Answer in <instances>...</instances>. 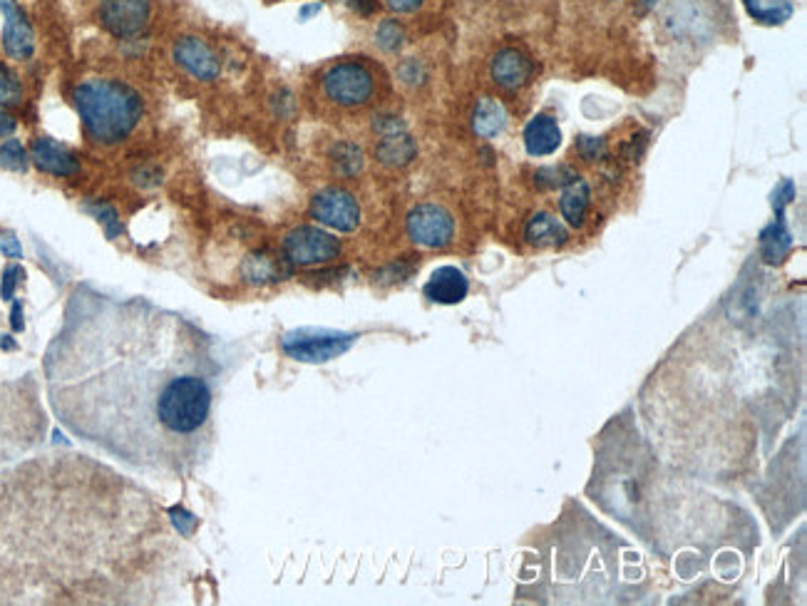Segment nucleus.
<instances>
[{
  "mask_svg": "<svg viewBox=\"0 0 807 606\" xmlns=\"http://www.w3.org/2000/svg\"><path fill=\"white\" fill-rule=\"evenodd\" d=\"M45 371L65 428L125 465L187 475L207 453L219 366L187 318L145 301H75Z\"/></svg>",
  "mask_w": 807,
  "mask_h": 606,
  "instance_id": "1",
  "label": "nucleus"
},
{
  "mask_svg": "<svg viewBox=\"0 0 807 606\" xmlns=\"http://www.w3.org/2000/svg\"><path fill=\"white\" fill-rule=\"evenodd\" d=\"M73 100L85 135L100 147L122 145L145 115V102L135 87L112 77H92L80 82Z\"/></svg>",
  "mask_w": 807,
  "mask_h": 606,
  "instance_id": "2",
  "label": "nucleus"
},
{
  "mask_svg": "<svg viewBox=\"0 0 807 606\" xmlns=\"http://www.w3.org/2000/svg\"><path fill=\"white\" fill-rule=\"evenodd\" d=\"M356 341L358 333L328 331V328H296L281 338V348L294 361L328 363L351 351Z\"/></svg>",
  "mask_w": 807,
  "mask_h": 606,
  "instance_id": "3",
  "label": "nucleus"
},
{
  "mask_svg": "<svg viewBox=\"0 0 807 606\" xmlns=\"http://www.w3.org/2000/svg\"><path fill=\"white\" fill-rule=\"evenodd\" d=\"M321 90L333 105L363 107L368 105L375 92V77L368 65L358 60H343L331 65L321 77Z\"/></svg>",
  "mask_w": 807,
  "mask_h": 606,
  "instance_id": "4",
  "label": "nucleus"
},
{
  "mask_svg": "<svg viewBox=\"0 0 807 606\" xmlns=\"http://www.w3.org/2000/svg\"><path fill=\"white\" fill-rule=\"evenodd\" d=\"M284 259L294 266L331 264L341 256V241L321 227H296L284 236Z\"/></svg>",
  "mask_w": 807,
  "mask_h": 606,
  "instance_id": "5",
  "label": "nucleus"
},
{
  "mask_svg": "<svg viewBox=\"0 0 807 606\" xmlns=\"http://www.w3.org/2000/svg\"><path fill=\"white\" fill-rule=\"evenodd\" d=\"M311 217L321 227L351 234L361 224V204L351 192L341 187H328L313 194L311 199Z\"/></svg>",
  "mask_w": 807,
  "mask_h": 606,
  "instance_id": "6",
  "label": "nucleus"
},
{
  "mask_svg": "<svg viewBox=\"0 0 807 606\" xmlns=\"http://www.w3.org/2000/svg\"><path fill=\"white\" fill-rule=\"evenodd\" d=\"M405 229H408L413 244L423 246V249H442L455 236V219L440 204H418L415 209H410Z\"/></svg>",
  "mask_w": 807,
  "mask_h": 606,
  "instance_id": "7",
  "label": "nucleus"
},
{
  "mask_svg": "<svg viewBox=\"0 0 807 606\" xmlns=\"http://www.w3.org/2000/svg\"><path fill=\"white\" fill-rule=\"evenodd\" d=\"M97 18L115 38H137L152 20V0H100Z\"/></svg>",
  "mask_w": 807,
  "mask_h": 606,
  "instance_id": "8",
  "label": "nucleus"
},
{
  "mask_svg": "<svg viewBox=\"0 0 807 606\" xmlns=\"http://www.w3.org/2000/svg\"><path fill=\"white\" fill-rule=\"evenodd\" d=\"M174 63L199 82L217 80L221 73V60L207 40L197 35H182L172 48Z\"/></svg>",
  "mask_w": 807,
  "mask_h": 606,
  "instance_id": "9",
  "label": "nucleus"
},
{
  "mask_svg": "<svg viewBox=\"0 0 807 606\" xmlns=\"http://www.w3.org/2000/svg\"><path fill=\"white\" fill-rule=\"evenodd\" d=\"M0 10H3V48L5 55L13 60H28L35 50V33L33 25L28 23L23 10L18 8L15 0H0Z\"/></svg>",
  "mask_w": 807,
  "mask_h": 606,
  "instance_id": "10",
  "label": "nucleus"
},
{
  "mask_svg": "<svg viewBox=\"0 0 807 606\" xmlns=\"http://www.w3.org/2000/svg\"><path fill=\"white\" fill-rule=\"evenodd\" d=\"M30 159H33V164L40 172L53 174V177H75L80 172V162H77L75 154L60 142L50 140V137H38L33 142Z\"/></svg>",
  "mask_w": 807,
  "mask_h": 606,
  "instance_id": "11",
  "label": "nucleus"
},
{
  "mask_svg": "<svg viewBox=\"0 0 807 606\" xmlns=\"http://www.w3.org/2000/svg\"><path fill=\"white\" fill-rule=\"evenodd\" d=\"M467 291H470L467 276L455 266H440L430 274L428 284H425V296L433 303H440V306L462 303L467 299Z\"/></svg>",
  "mask_w": 807,
  "mask_h": 606,
  "instance_id": "12",
  "label": "nucleus"
},
{
  "mask_svg": "<svg viewBox=\"0 0 807 606\" xmlns=\"http://www.w3.org/2000/svg\"><path fill=\"white\" fill-rule=\"evenodd\" d=\"M532 77V63L517 48H505L492 60V80L505 90H519Z\"/></svg>",
  "mask_w": 807,
  "mask_h": 606,
  "instance_id": "13",
  "label": "nucleus"
},
{
  "mask_svg": "<svg viewBox=\"0 0 807 606\" xmlns=\"http://www.w3.org/2000/svg\"><path fill=\"white\" fill-rule=\"evenodd\" d=\"M524 147L532 157H549L562 147V130L552 115H534L524 127Z\"/></svg>",
  "mask_w": 807,
  "mask_h": 606,
  "instance_id": "14",
  "label": "nucleus"
},
{
  "mask_svg": "<svg viewBox=\"0 0 807 606\" xmlns=\"http://www.w3.org/2000/svg\"><path fill=\"white\" fill-rule=\"evenodd\" d=\"M524 239H527L532 246H537V249H559V246L567 244L569 231L549 212H537L527 222Z\"/></svg>",
  "mask_w": 807,
  "mask_h": 606,
  "instance_id": "15",
  "label": "nucleus"
},
{
  "mask_svg": "<svg viewBox=\"0 0 807 606\" xmlns=\"http://www.w3.org/2000/svg\"><path fill=\"white\" fill-rule=\"evenodd\" d=\"M591 207V189L587 184V179H582L577 174L574 179H569L562 187V199H559V212L567 219L569 227H582L584 219H587Z\"/></svg>",
  "mask_w": 807,
  "mask_h": 606,
  "instance_id": "16",
  "label": "nucleus"
},
{
  "mask_svg": "<svg viewBox=\"0 0 807 606\" xmlns=\"http://www.w3.org/2000/svg\"><path fill=\"white\" fill-rule=\"evenodd\" d=\"M415 152H418V147H415L413 137L405 130L388 132V135L380 137L378 147H375V157L385 167H405V164L413 162Z\"/></svg>",
  "mask_w": 807,
  "mask_h": 606,
  "instance_id": "17",
  "label": "nucleus"
},
{
  "mask_svg": "<svg viewBox=\"0 0 807 606\" xmlns=\"http://www.w3.org/2000/svg\"><path fill=\"white\" fill-rule=\"evenodd\" d=\"M790 251H793V234L780 217L760 234V256L765 259V264H783Z\"/></svg>",
  "mask_w": 807,
  "mask_h": 606,
  "instance_id": "18",
  "label": "nucleus"
},
{
  "mask_svg": "<svg viewBox=\"0 0 807 606\" xmlns=\"http://www.w3.org/2000/svg\"><path fill=\"white\" fill-rule=\"evenodd\" d=\"M472 127H475L477 135L485 137V140L502 135L507 127L505 105L492 100V97H482L475 107V115H472Z\"/></svg>",
  "mask_w": 807,
  "mask_h": 606,
  "instance_id": "19",
  "label": "nucleus"
},
{
  "mask_svg": "<svg viewBox=\"0 0 807 606\" xmlns=\"http://www.w3.org/2000/svg\"><path fill=\"white\" fill-rule=\"evenodd\" d=\"M244 276L254 284H269V281H279L284 276V269H281V261L274 254L256 251L244 261Z\"/></svg>",
  "mask_w": 807,
  "mask_h": 606,
  "instance_id": "20",
  "label": "nucleus"
},
{
  "mask_svg": "<svg viewBox=\"0 0 807 606\" xmlns=\"http://www.w3.org/2000/svg\"><path fill=\"white\" fill-rule=\"evenodd\" d=\"M745 8H748V13L755 20H760L765 25H780L793 15V5L788 0H778V3L770 5H763L760 0H745Z\"/></svg>",
  "mask_w": 807,
  "mask_h": 606,
  "instance_id": "21",
  "label": "nucleus"
},
{
  "mask_svg": "<svg viewBox=\"0 0 807 606\" xmlns=\"http://www.w3.org/2000/svg\"><path fill=\"white\" fill-rule=\"evenodd\" d=\"M331 157H333V164H336L338 172L346 174V177H353V174L361 172L363 152H361V147H356L353 142H341V145L333 147Z\"/></svg>",
  "mask_w": 807,
  "mask_h": 606,
  "instance_id": "22",
  "label": "nucleus"
},
{
  "mask_svg": "<svg viewBox=\"0 0 807 606\" xmlns=\"http://www.w3.org/2000/svg\"><path fill=\"white\" fill-rule=\"evenodd\" d=\"M30 164L28 152H25L23 142L20 140H5L0 145V167L8 172H25Z\"/></svg>",
  "mask_w": 807,
  "mask_h": 606,
  "instance_id": "23",
  "label": "nucleus"
},
{
  "mask_svg": "<svg viewBox=\"0 0 807 606\" xmlns=\"http://www.w3.org/2000/svg\"><path fill=\"white\" fill-rule=\"evenodd\" d=\"M375 43H378L385 53H395V50H400L405 43L403 25L393 18L383 20V23L378 25V30H375Z\"/></svg>",
  "mask_w": 807,
  "mask_h": 606,
  "instance_id": "24",
  "label": "nucleus"
},
{
  "mask_svg": "<svg viewBox=\"0 0 807 606\" xmlns=\"http://www.w3.org/2000/svg\"><path fill=\"white\" fill-rule=\"evenodd\" d=\"M574 177H577V172H574L572 167H564V164H559V167L537 169V174H534V184H537L539 189H557V187L562 189L564 184Z\"/></svg>",
  "mask_w": 807,
  "mask_h": 606,
  "instance_id": "25",
  "label": "nucleus"
},
{
  "mask_svg": "<svg viewBox=\"0 0 807 606\" xmlns=\"http://www.w3.org/2000/svg\"><path fill=\"white\" fill-rule=\"evenodd\" d=\"M23 100V85L10 68L0 65V105L15 107Z\"/></svg>",
  "mask_w": 807,
  "mask_h": 606,
  "instance_id": "26",
  "label": "nucleus"
},
{
  "mask_svg": "<svg viewBox=\"0 0 807 606\" xmlns=\"http://www.w3.org/2000/svg\"><path fill=\"white\" fill-rule=\"evenodd\" d=\"M577 150L587 162H596L606 154V142L599 140V137H579Z\"/></svg>",
  "mask_w": 807,
  "mask_h": 606,
  "instance_id": "27",
  "label": "nucleus"
},
{
  "mask_svg": "<svg viewBox=\"0 0 807 606\" xmlns=\"http://www.w3.org/2000/svg\"><path fill=\"white\" fill-rule=\"evenodd\" d=\"M793 199H795V184L790 182V179H783V182L778 184V189L773 192V209L778 212V217H783L785 207H788Z\"/></svg>",
  "mask_w": 807,
  "mask_h": 606,
  "instance_id": "28",
  "label": "nucleus"
},
{
  "mask_svg": "<svg viewBox=\"0 0 807 606\" xmlns=\"http://www.w3.org/2000/svg\"><path fill=\"white\" fill-rule=\"evenodd\" d=\"M92 212H95L97 219L105 224L107 231H110V236L120 234V222H117V214L110 204H97V207H92Z\"/></svg>",
  "mask_w": 807,
  "mask_h": 606,
  "instance_id": "29",
  "label": "nucleus"
},
{
  "mask_svg": "<svg viewBox=\"0 0 807 606\" xmlns=\"http://www.w3.org/2000/svg\"><path fill=\"white\" fill-rule=\"evenodd\" d=\"M393 13H415L418 8H423L425 0H383Z\"/></svg>",
  "mask_w": 807,
  "mask_h": 606,
  "instance_id": "30",
  "label": "nucleus"
},
{
  "mask_svg": "<svg viewBox=\"0 0 807 606\" xmlns=\"http://www.w3.org/2000/svg\"><path fill=\"white\" fill-rule=\"evenodd\" d=\"M0 251H3V254L8 256V259H20V254H23V251H20L18 239H15L13 234L0 236Z\"/></svg>",
  "mask_w": 807,
  "mask_h": 606,
  "instance_id": "31",
  "label": "nucleus"
},
{
  "mask_svg": "<svg viewBox=\"0 0 807 606\" xmlns=\"http://www.w3.org/2000/svg\"><path fill=\"white\" fill-rule=\"evenodd\" d=\"M18 276H23V271H20L18 266H10V269H5L3 299H13V289H15V284H18Z\"/></svg>",
  "mask_w": 807,
  "mask_h": 606,
  "instance_id": "32",
  "label": "nucleus"
},
{
  "mask_svg": "<svg viewBox=\"0 0 807 606\" xmlns=\"http://www.w3.org/2000/svg\"><path fill=\"white\" fill-rule=\"evenodd\" d=\"M346 5L351 10H356L358 15H363V18H368V15H373L378 10V0H348Z\"/></svg>",
  "mask_w": 807,
  "mask_h": 606,
  "instance_id": "33",
  "label": "nucleus"
},
{
  "mask_svg": "<svg viewBox=\"0 0 807 606\" xmlns=\"http://www.w3.org/2000/svg\"><path fill=\"white\" fill-rule=\"evenodd\" d=\"M15 132V120L5 110H0V140L10 137Z\"/></svg>",
  "mask_w": 807,
  "mask_h": 606,
  "instance_id": "34",
  "label": "nucleus"
},
{
  "mask_svg": "<svg viewBox=\"0 0 807 606\" xmlns=\"http://www.w3.org/2000/svg\"><path fill=\"white\" fill-rule=\"evenodd\" d=\"M13 328L15 331H23V321H20V303H15V308H13Z\"/></svg>",
  "mask_w": 807,
  "mask_h": 606,
  "instance_id": "35",
  "label": "nucleus"
},
{
  "mask_svg": "<svg viewBox=\"0 0 807 606\" xmlns=\"http://www.w3.org/2000/svg\"><path fill=\"white\" fill-rule=\"evenodd\" d=\"M341 3H348V0H341Z\"/></svg>",
  "mask_w": 807,
  "mask_h": 606,
  "instance_id": "36",
  "label": "nucleus"
}]
</instances>
